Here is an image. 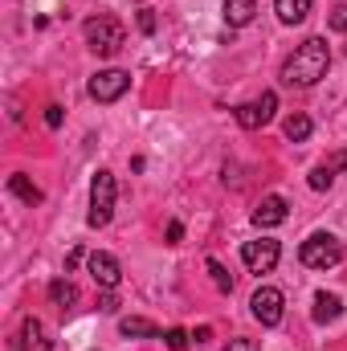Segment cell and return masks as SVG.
I'll use <instances>...</instances> for the list:
<instances>
[{"label":"cell","instance_id":"6da1fadb","mask_svg":"<svg viewBox=\"0 0 347 351\" xmlns=\"http://www.w3.org/2000/svg\"><path fill=\"white\" fill-rule=\"evenodd\" d=\"M331 70V49L323 37H307L286 62H282V82L286 86H315Z\"/></svg>","mask_w":347,"mask_h":351},{"label":"cell","instance_id":"7a4b0ae2","mask_svg":"<svg viewBox=\"0 0 347 351\" xmlns=\"http://www.w3.org/2000/svg\"><path fill=\"white\" fill-rule=\"evenodd\" d=\"M123 41H127V29H123V21H119V16H90V21H86V45L98 53V58L119 53V49H123Z\"/></svg>","mask_w":347,"mask_h":351},{"label":"cell","instance_id":"3957f363","mask_svg":"<svg viewBox=\"0 0 347 351\" xmlns=\"http://www.w3.org/2000/svg\"><path fill=\"white\" fill-rule=\"evenodd\" d=\"M110 213H115V172L98 168V172H94V180H90V213H86V225H90V229L110 225Z\"/></svg>","mask_w":347,"mask_h":351},{"label":"cell","instance_id":"277c9868","mask_svg":"<svg viewBox=\"0 0 347 351\" xmlns=\"http://www.w3.org/2000/svg\"><path fill=\"white\" fill-rule=\"evenodd\" d=\"M339 258H344V245L335 233H311L298 245V262L307 269H331V265H339Z\"/></svg>","mask_w":347,"mask_h":351},{"label":"cell","instance_id":"5b68a950","mask_svg":"<svg viewBox=\"0 0 347 351\" xmlns=\"http://www.w3.org/2000/svg\"><path fill=\"white\" fill-rule=\"evenodd\" d=\"M90 98L94 102H119L127 90H131V74L127 70H98L94 78H90Z\"/></svg>","mask_w":347,"mask_h":351},{"label":"cell","instance_id":"8992f818","mask_svg":"<svg viewBox=\"0 0 347 351\" xmlns=\"http://www.w3.org/2000/svg\"><path fill=\"white\" fill-rule=\"evenodd\" d=\"M250 311H254V319H258L261 327H278V323H282V315H286V298H282V290L261 286L258 294L250 298Z\"/></svg>","mask_w":347,"mask_h":351},{"label":"cell","instance_id":"52a82bcc","mask_svg":"<svg viewBox=\"0 0 347 351\" xmlns=\"http://www.w3.org/2000/svg\"><path fill=\"white\" fill-rule=\"evenodd\" d=\"M278 258H282V245L274 237H258V241H246L241 245V262L250 265L254 274H270L278 265Z\"/></svg>","mask_w":347,"mask_h":351},{"label":"cell","instance_id":"ba28073f","mask_svg":"<svg viewBox=\"0 0 347 351\" xmlns=\"http://www.w3.org/2000/svg\"><path fill=\"white\" fill-rule=\"evenodd\" d=\"M274 110H278V94H274V90H265V94L254 98V102H241L233 114H237V123H241L246 131H258V127H265V123L274 119Z\"/></svg>","mask_w":347,"mask_h":351},{"label":"cell","instance_id":"9c48e42d","mask_svg":"<svg viewBox=\"0 0 347 351\" xmlns=\"http://www.w3.org/2000/svg\"><path fill=\"white\" fill-rule=\"evenodd\" d=\"M86 265H90V278H94L102 290H115V286L123 282V265H119L115 254H102V250H98V254L86 258Z\"/></svg>","mask_w":347,"mask_h":351},{"label":"cell","instance_id":"30bf717a","mask_svg":"<svg viewBox=\"0 0 347 351\" xmlns=\"http://www.w3.org/2000/svg\"><path fill=\"white\" fill-rule=\"evenodd\" d=\"M12 351H49V335L41 327V319H25L12 335Z\"/></svg>","mask_w":347,"mask_h":351},{"label":"cell","instance_id":"8fae6325","mask_svg":"<svg viewBox=\"0 0 347 351\" xmlns=\"http://www.w3.org/2000/svg\"><path fill=\"white\" fill-rule=\"evenodd\" d=\"M286 217H290V204H286L282 196H265L258 208H254V225H258V229H278Z\"/></svg>","mask_w":347,"mask_h":351},{"label":"cell","instance_id":"7c38bea8","mask_svg":"<svg viewBox=\"0 0 347 351\" xmlns=\"http://www.w3.org/2000/svg\"><path fill=\"white\" fill-rule=\"evenodd\" d=\"M344 168H347V152H335L331 160H323V164L311 172V188H315V192H327V188L335 184V172H344Z\"/></svg>","mask_w":347,"mask_h":351},{"label":"cell","instance_id":"4fadbf2b","mask_svg":"<svg viewBox=\"0 0 347 351\" xmlns=\"http://www.w3.org/2000/svg\"><path fill=\"white\" fill-rule=\"evenodd\" d=\"M258 16V0H225V25L229 29H246Z\"/></svg>","mask_w":347,"mask_h":351},{"label":"cell","instance_id":"5bb4252c","mask_svg":"<svg viewBox=\"0 0 347 351\" xmlns=\"http://www.w3.org/2000/svg\"><path fill=\"white\" fill-rule=\"evenodd\" d=\"M339 315H344V298L319 290V294H315V323H335Z\"/></svg>","mask_w":347,"mask_h":351},{"label":"cell","instance_id":"9a60e30c","mask_svg":"<svg viewBox=\"0 0 347 351\" xmlns=\"http://www.w3.org/2000/svg\"><path fill=\"white\" fill-rule=\"evenodd\" d=\"M119 335H127V339H160L164 331H160L152 319H139V315H131V319H123V323H119Z\"/></svg>","mask_w":347,"mask_h":351},{"label":"cell","instance_id":"2e32d148","mask_svg":"<svg viewBox=\"0 0 347 351\" xmlns=\"http://www.w3.org/2000/svg\"><path fill=\"white\" fill-rule=\"evenodd\" d=\"M274 8H278L282 25H298V21L311 16V0H274Z\"/></svg>","mask_w":347,"mask_h":351},{"label":"cell","instance_id":"e0dca14e","mask_svg":"<svg viewBox=\"0 0 347 351\" xmlns=\"http://www.w3.org/2000/svg\"><path fill=\"white\" fill-rule=\"evenodd\" d=\"M49 302L62 306V311L74 306V302H78V286H74L70 278H53V282H49Z\"/></svg>","mask_w":347,"mask_h":351},{"label":"cell","instance_id":"ac0fdd59","mask_svg":"<svg viewBox=\"0 0 347 351\" xmlns=\"http://www.w3.org/2000/svg\"><path fill=\"white\" fill-rule=\"evenodd\" d=\"M8 192H12V196H21V200H25V204H41V188H37V184H29V176H8Z\"/></svg>","mask_w":347,"mask_h":351},{"label":"cell","instance_id":"d6986e66","mask_svg":"<svg viewBox=\"0 0 347 351\" xmlns=\"http://www.w3.org/2000/svg\"><path fill=\"white\" fill-rule=\"evenodd\" d=\"M282 131H286V139H294V143H302V139L311 135V119H307V114H290V119L282 123Z\"/></svg>","mask_w":347,"mask_h":351},{"label":"cell","instance_id":"ffe728a7","mask_svg":"<svg viewBox=\"0 0 347 351\" xmlns=\"http://www.w3.org/2000/svg\"><path fill=\"white\" fill-rule=\"evenodd\" d=\"M208 274H213V282H217L221 294H233V278H229V269L217 262V258H208Z\"/></svg>","mask_w":347,"mask_h":351},{"label":"cell","instance_id":"44dd1931","mask_svg":"<svg viewBox=\"0 0 347 351\" xmlns=\"http://www.w3.org/2000/svg\"><path fill=\"white\" fill-rule=\"evenodd\" d=\"M164 343H168V351H192V335L172 327V331H164Z\"/></svg>","mask_w":347,"mask_h":351},{"label":"cell","instance_id":"7402d4cb","mask_svg":"<svg viewBox=\"0 0 347 351\" xmlns=\"http://www.w3.org/2000/svg\"><path fill=\"white\" fill-rule=\"evenodd\" d=\"M331 29L335 33H347V4H335L331 8Z\"/></svg>","mask_w":347,"mask_h":351},{"label":"cell","instance_id":"603a6c76","mask_svg":"<svg viewBox=\"0 0 347 351\" xmlns=\"http://www.w3.org/2000/svg\"><path fill=\"white\" fill-rule=\"evenodd\" d=\"M139 29L143 33H156V12L152 8H139Z\"/></svg>","mask_w":347,"mask_h":351},{"label":"cell","instance_id":"cb8c5ba5","mask_svg":"<svg viewBox=\"0 0 347 351\" xmlns=\"http://www.w3.org/2000/svg\"><path fill=\"white\" fill-rule=\"evenodd\" d=\"M98 311H102V315H115V311H119V298H115V294L106 290V294L98 298Z\"/></svg>","mask_w":347,"mask_h":351},{"label":"cell","instance_id":"d4e9b609","mask_svg":"<svg viewBox=\"0 0 347 351\" xmlns=\"http://www.w3.org/2000/svg\"><path fill=\"white\" fill-rule=\"evenodd\" d=\"M225 351H261V348L254 343V339H229V348Z\"/></svg>","mask_w":347,"mask_h":351},{"label":"cell","instance_id":"484cf974","mask_svg":"<svg viewBox=\"0 0 347 351\" xmlns=\"http://www.w3.org/2000/svg\"><path fill=\"white\" fill-rule=\"evenodd\" d=\"M45 123L49 127H62V106H45Z\"/></svg>","mask_w":347,"mask_h":351},{"label":"cell","instance_id":"4316f807","mask_svg":"<svg viewBox=\"0 0 347 351\" xmlns=\"http://www.w3.org/2000/svg\"><path fill=\"white\" fill-rule=\"evenodd\" d=\"M180 237H184V225H180V221H172V225H168V245H176Z\"/></svg>","mask_w":347,"mask_h":351},{"label":"cell","instance_id":"83f0119b","mask_svg":"<svg viewBox=\"0 0 347 351\" xmlns=\"http://www.w3.org/2000/svg\"><path fill=\"white\" fill-rule=\"evenodd\" d=\"M192 339H196V343H208V339H213V327H200V331H196Z\"/></svg>","mask_w":347,"mask_h":351},{"label":"cell","instance_id":"f1b7e54d","mask_svg":"<svg viewBox=\"0 0 347 351\" xmlns=\"http://www.w3.org/2000/svg\"><path fill=\"white\" fill-rule=\"evenodd\" d=\"M82 262V250H74V254H70V258H66V274H70V269H74V265Z\"/></svg>","mask_w":347,"mask_h":351}]
</instances>
